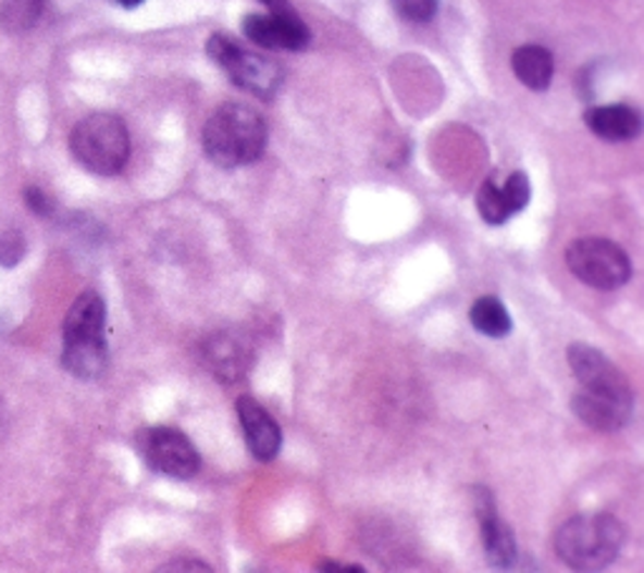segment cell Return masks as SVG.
<instances>
[{"mask_svg": "<svg viewBox=\"0 0 644 573\" xmlns=\"http://www.w3.org/2000/svg\"><path fill=\"white\" fill-rule=\"evenodd\" d=\"M201 147L209 161L222 169L255 164L268 147V126L255 109L224 103L205 124Z\"/></svg>", "mask_w": 644, "mask_h": 573, "instance_id": "6da1fadb", "label": "cell"}, {"mask_svg": "<svg viewBox=\"0 0 644 573\" xmlns=\"http://www.w3.org/2000/svg\"><path fill=\"white\" fill-rule=\"evenodd\" d=\"M624 540V526L615 515H574L557 531L554 548L567 566L577 571H599L617 561Z\"/></svg>", "mask_w": 644, "mask_h": 573, "instance_id": "7a4b0ae2", "label": "cell"}, {"mask_svg": "<svg viewBox=\"0 0 644 573\" xmlns=\"http://www.w3.org/2000/svg\"><path fill=\"white\" fill-rule=\"evenodd\" d=\"M71 151L91 174L114 176L126 166L132 141L126 124L114 114H91L71 132Z\"/></svg>", "mask_w": 644, "mask_h": 573, "instance_id": "3957f363", "label": "cell"}, {"mask_svg": "<svg viewBox=\"0 0 644 573\" xmlns=\"http://www.w3.org/2000/svg\"><path fill=\"white\" fill-rule=\"evenodd\" d=\"M207 53L230 76L232 84L257 99H272L282 86V68L277 63L245 51L235 38L214 34L207 43Z\"/></svg>", "mask_w": 644, "mask_h": 573, "instance_id": "277c9868", "label": "cell"}, {"mask_svg": "<svg viewBox=\"0 0 644 573\" xmlns=\"http://www.w3.org/2000/svg\"><path fill=\"white\" fill-rule=\"evenodd\" d=\"M567 267L584 285L594 289H619L632 277L630 257L619 245L602 237L571 241L567 249Z\"/></svg>", "mask_w": 644, "mask_h": 573, "instance_id": "5b68a950", "label": "cell"}, {"mask_svg": "<svg viewBox=\"0 0 644 573\" xmlns=\"http://www.w3.org/2000/svg\"><path fill=\"white\" fill-rule=\"evenodd\" d=\"M139 453L151 471L176 481L195 478L199 471V453L191 440L176 427L157 425L136 435Z\"/></svg>", "mask_w": 644, "mask_h": 573, "instance_id": "8992f818", "label": "cell"}, {"mask_svg": "<svg viewBox=\"0 0 644 573\" xmlns=\"http://www.w3.org/2000/svg\"><path fill=\"white\" fill-rule=\"evenodd\" d=\"M242 34L255 46L268 48V51H302L312 40L310 28L305 26V21L289 3L277 8V11H270L268 15L249 13L242 21Z\"/></svg>", "mask_w": 644, "mask_h": 573, "instance_id": "52a82bcc", "label": "cell"}, {"mask_svg": "<svg viewBox=\"0 0 644 573\" xmlns=\"http://www.w3.org/2000/svg\"><path fill=\"white\" fill-rule=\"evenodd\" d=\"M632 390H590L579 387L571 400V410L584 425L602 433H615L632 418Z\"/></svg>", "mask_w": 644, "mask_h": 573, "instance_id": "ba28073f", "label": "cell"}, {"mask_svg": "<svg viewBox=\"0 0 644 573\" xmlns=\"http://www.w3.org/2000/svg\"><path fill=\"white\" fill-rule=\"evenodd\" d=\"M473 506H476L481 544L488 556V563L496 569H509L517 561V538H513L511 528L498 515L494 496L486 488H476Z\"/></svg>", "mask_w": 644, "mask_h": 573, "instance_id": "9c48e42d", "label": "cell"}, {"mask_svg": "<svg viewBox=\"0 0 644 573\" xmlns=\"http://www.w3.org/2000/svg\"><path fill=\"white\" fill-rule=\"evenodd\" d=\"M567 358L582 387H590V390H632L622 370L597 347L574 342L567 350Z\"/></svg>", "mask_w": 644, "mask_h": 573, "instance_id": "30bf717a", "label": "cell"}, {"mask_svg": "<svg viewBox=\"0 0 644 573\" xmlns=\"http://www.w3.org/2000/svg\"><path fill=\"white\" fill-rule=\"evenodd\" d=\"M237 418L242 433H245L249 453L257 460L277 458L282 448V431L275 423V418H272L255 398H249V395L237 400Z\"/></svg>", "mask_w": 644, "mask_h": 573, "instance_id": "8fae6325", "label": "cell"}, {"mask_svg": "<svg viewBox=\"0 0 644 573\" xmlns=\"http://www.w3.org/2000/svg\"><path fill=\"white\" fill-rule=\"evenodd\" d=\"M584 124L602 141L622 144L632 141L642 134V116L637 109L627 103H611V107H594L584 114Z\"/></svg>", "mask_w": 644, "mask_h": 573, "instance_id": "7c38bea8", "label": "cell"}, {"mask_svg": "<svg viewBox=\"0 0 644 573\" xmlns=\"http://www.w3.org/2000/svg\"><path fill=\"white\" fill-rule=\"evenodd\" d=\"M103 325H107V304L88 289L71 304L66 322H63V342L103 340Z\"/></svg>", "mask_w": 644, "mask_h": 573, "instance_id": "4fadbf2b", "label": "cell"}, {"mask_svg": "<svg viewBox=\"0 0 644 573\" xmlns=\"http://www.w3.org/2000/svg\"><path fill=\"white\" fill-rule=\"evenodd\" d=\"M205 365L216 375V381L232 383L245 373L247 368V350L245 345L237 342L230 335H214L205 342V352H201Z\"/></svg>", "mask_w": 644, "mask_h": 573, "instance_id": "5bb4252c", "label": "cell"}, {"mask_svg": "<svg viewBox=\"0 0 644 573\" xmlns=\"http://www.w3.org/2000/svg\"><path fill=\"white\" fill-rule=\"evenodd\" d=\"M511 68L531 91H546L554 78V59L544 46H521L511 55Z\"/></svg>", "mask_w": 644, "mask_h": 573, "instance_id": "9a60e30c", "label": "cell"}, {"mask_svg": "<svg viewBox=\"0 0 644 573\" xmlns=\"http://www.w3.org/2000/svg\"><path fill=\"white\" fill-rule=\"evenodd\" d=\"M109 362L107 340L96 342H63V365L81 381L101 377Z\"/></svg>", "mask_w": 644, "mask_h": 573, "instance_id": "2e32d148", "label": "cell"}, {"mask_svg": "<svg viewBox=\"0 0 644 573\" xmlns=\"http://www.w3.org/2000/svg\"><path fill=\"white\" fill-rule=\"evenodd\" d=\"M471 325L476 327V333L486 335V337H506L511 333V314L506 310L501 300L496 297H479L471 307Z\"/></svg>", "mask_w": 644, "mask_h": 573, "instance_id": "e0dca14e", "label": "cell"}, {"mask_svg": "<svg viewBox=\"0 0 644 573\" xmlns=\"http://www.w3.org/2000/svg\"><path fill=\"white\" fill-rule=\"evenodd\" d=\"M44 5L46 0H3V5H0V28L13 36L26 34L40 21Z\"/></svg>", "mask_w": 644, "mask_h": 573, "instance_id": "ac0fdd59", "label": "cell"}, {"mask_svg": "<svg viewBox=\"0 0 644 573\" xmlns=\"http://www.w3.org/2000/svg\"><path fill=\"white\" fill-rule=\"evenodd\" d=\"M476 207H479L481 220L486 224H494V227H498V224H506L513 216L511 209H509V201H506V197H504L501 184H498L496 179H486L481 184L479 194H476Z\"/></svg>", "mask_w": 644, "mask_h": 573, "instance_id": "d6986e66", "label": "cell"}, {"mask_svg": "<svg viewBox=\"0 0 644 573\" xmlns=\"http://www.w3.org/2000/svg\"><path fill=\"white\" fill-rule=\"evenodd\" d=\"M504 189V197L509 201V209L511 214H519L523 209L529 207V199H531V184H529V176L523 172H513L509 179L501 184Z\"/></svg>", "mask_w": 644, "mask_h": 573, "instance_id": "ffe728a7", "label": "cell"}, {"mask_svg": "<svg viewBox=\"0 0 644 573\" xmlns=\"http://www.w3.org/2000/svg\"><path fill=\"white\" fill-rule=\"evenodd\" d=\"M393 5L410 23H429L438 11V0H393Z\"/></svg>", "mask_w": 644, "mask_h": 573, "instance_id": "44dd1931", "label": "cell"}, {"mask_svg": "<svg viewBox=\"0 0 644 573\" xmlns=\"http://www.w3.org/2000/svg\"><path fill=\"white\" fill-rule=\"evenodd\" d=\"M26 254V239L21 232L0 234V267H15Z\"/></svg>", "mask_w": 644, "mask_h": 573, "instance_id": "7402d4cb", "label": "cell"}, {"mask_svg": "<svg viewBox=\"0 0 644 573\" xmlns=\"http://www.w3.org/2000/svg\"><path fill=\"white\" fill-rule=\"evenodd\" d=\"M26 207L38 216H51L53 214V199L48 197L46 191H40L38 187L26 189Z\"/></svg>", "mask_w": 644, "mask_h": 573, "instance_id": "603a6c76", "label": "cell"}, {"mask_svg": "<svg viewBox=\"0 0 644 573\" xmlns=\"http://www.w3.org/2000/svg\"><path fill=\"white\" fill-rule=\"evenodd\" d=\"M318 569L320 571H335V573H362V571H366L362 566H345V563H343V566H340V563H320Z\"/></svg>", "mask_w": 644, "mask_h": 573, "instance_id": "cb8c5ba5", "label": "cell"}, {"mask_svg": "<svg viewBox=\"0 0 644 573\" xmlns=\"http://www.w3.org/2000/svg\"><path fill=\"white\" fill-rule=\"evenodd\" d=\"M262 5H268L270 11H277V8H285L287 5V0H260Z\"/></svg>", "mask_w": 644, "mask_h": 573, "instance_id": "d4e9b609", "label": "cell"}, {"mask_svg": "<svg viewBox=\"0 0 644 573\" xmlns=\"http://www.w3.org/2000/svg\"><path fill=\"white\" fill-rule=\"evenodd\" d=\"M119 5H124V8H139L144 0H116Z\"/></svg>", "mask_w": 644, "mask_h": 573, "instance_id": "484cf974", "label": "cell"}]
</instances>
